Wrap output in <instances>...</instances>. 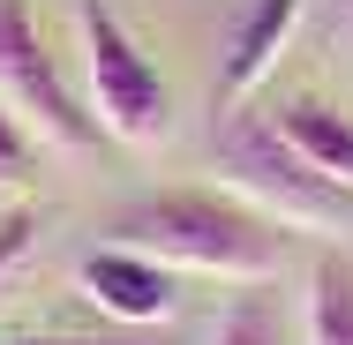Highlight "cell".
Segmentation results:
<instances>
[{"label": "cell", "instance_id": "obj_1", "mask_svg": "<svg viewBox=\"0 0 353 345\" xmlns=\"http://www.w3.org/2000/svg\"><path fill=\"white\" fill-rule=\"evenodd\" d=\"M105 248H136L165 271L225 278V285H271L285 263V240L271 218H256L233 196H203V188H173L150 203L105 218Z\"/></svg>", "mask_w": 353, "mask_h": 345}, {"label": "cell", "instance_id": "obj_2", "mask_svg": "<svg viewBox=\"0 0 353 345\" xmlns=\"http://www.w3.org/2000/svg\"><path fill=\"white\" fill-rule=\"evenodd\" d=\"M218 180L233 203H248L271 225H308V233H339L353 218V196L316 180L293 143L279 136L271 113H218Z\"/></svg>", "mask_w": 353, "mask_h": 345}, {"label": "cell", "instance_id": "obj_3", "mask_svg": "<svg viewBox=\"0 0 353 345\" xmlns=\"http://www.w3.org/2000/svg\"><path fill=\"white\" fill-rule=\"evenodd\" d=\"M83 105L105 128V143H128V150L158 143L173 113L165 75L150 68V53L128 38V23L105 0H83Z\"/></svg>", "mask_w": 353, "mask_h": 345}, {"label": "cell", "instance_id": "obj_4", "mask_svg": "<svg viewBox=\"0 0 353 345\" xmlns=\"http://www.w3.org/2000/svg\"><path fill=\"white\" fill-rule=\"evenodd\" d=\"M0 105L30 128V143H53L68 158L105 143V128L90 121V105L68 90V75L53 68L30 0H0Z\"/></svg>", "mask_w": 353, "mask_h": 345}, {"label": "cell", "instance_id": "obj_5", "mask_svg": "<svg viewBox=\"0 0 353 345\" xmlns=\"http://www.w3.org/2000/svg\"><path fill=\"white\" fill-rule=\"evenodd\" d=\"M75 285H83V300H90L105 323H121V331H158V323L181 308V271L150 263L136 248H90V255L75 263Z\"/></svg>", "mask_w": 353, "mask_h": 345}, {"label": "cell", "instance_id": "obj_6", "mask_svg": "<svg viewBox=\"0 0 353 345\" xmlns=\"http://www.w3.org/2000/svg\"><path fill=\"white\" fill-rule=\"evenodd\" d=\"M301 15H308V0H256V8L241 15V30H233V45H225V68H218V113H241V105H248V90L285 61Z\"/></svg>", "mask_w": 353, "mask_h": 345}, {"label": "cell", "instance_id": "obj_7", "mask_svg": "<svg viewBox=\"0 0 353 345\" xmlns=\"http://www.w3.org/2000/svg\"><path fill=\"white\" fill-rule=\"evenodd\" d=\"M279 121V136L293 143V158L316 173V180H331V188H346L353 196V121L339 105H323V98H293L271 113Z\"/></svg>", "mask_w": 353, "mask_h": 345}, {"label": "cell", "instance_id": "obj_8", "mask_svg": "<svg viewBox=\"0 0 353 345\" xmlns=\"http://www.w3.org/2000/svg\"><path fill=\"white\" fill-rule=\"evenodd\" d=\"M308 345H353V255L323 248L308 271Z\"/></svg>", "mask_w": 353, "mask_h": 345}, {"label": "cell", "instance_id": "obj_9", "mask_svg": "<svg viewBox=\"0 0 353 345\" xmlns=\"http://www.w3.org/2000/svg\"><path fill=\"white\" fill-rule=\"evenodd\" d=\"M211 345H285V308H279V293L241 285V293L225 300V315L211 323Z\"/></svg>", "mask_w": 353, "mask_h": 345}, {"label": "cell", "instance_id": "obj_10", "mask_svg": "<svg viewBox=\"0 0 353 345\" xmlns=\"http://www.w3.org/2000/svg\"><path fill=\"white\" fill-rule=\"evenodd\" d=\"M30 180V128L0 105V188H23Z\"/></svg>", "mask_w": 353, "mask_h": 345}, {"label": "cell", "instance_id": "obj_11", "mask_svg": "<svg viewBox=\"0 0 353 345\" xmlns=\"http://www.w3.org/2000/svg\"><path fill=\"white\" fill-rule=\"evenodd\" d=\"M23 248H30V218H23V210H0V278L15 271Z\"/></svg>", "mask_w": 353, "mask_h": 345}, {"label": "cell", "instance_id": "obj_12", "mask_svg": "<svg viewBox=\"0 0 353 345\" xmlns=\"http://www.w3.org/2000/svg\"><path fill=\"white\" fill-rule=\"evenodd\" d=\"M23 345H158V338H128V331H113V338H23Z\"/></svg>", "mask_w": 353, "mask_h": 345}, {"label": "cell", "instance_id": "obj_13", "mask_svg": "<svg viewBox=\"0 0 353 345\" xmlns=\"http://www.w3.org/2000/svg\"><path fill=\"white\" fill-rule=\"evenodd\" d=\"M331 23H339V30L353 38V0H331Z\"/></svg>", "mask_w": 353, "mask_h": 345}]
</instances>
